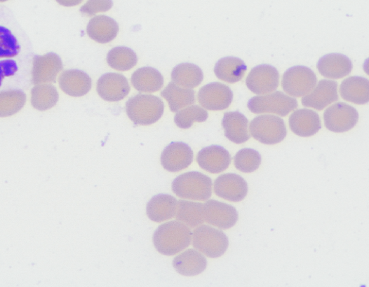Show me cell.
I'll use <instances>...</instances> for the list:
<instances>
[{
    "label": "cell",
    "mask_w": 369,
    "mask_h": 287,
    "mask_svg": "<svg viewBox=\"0 0 369 287\" xmlns=\"http://www.w3.org/2000/svg\"><path fill=\"white\" fill-rule=\"evenodd\" d=\"M279 74L271 64H262L253 69L246 79L248 89L256 94H267L275 91L279 86Z\"/></svg>",
    "instance_id": "8fae6325"
},
{
    "label": "cell",
    "mask_w": 369,
    "mask_h": 287,
    "mask_svg": "<svg viewBox=\"0 0 369 287\" xmlns=\"http://www.w3.org/2000/svg\"><path fill=\"white\" fill-rule=\"evenodd\" d=\"M340 94L348 102L358 105L366 104L369 100L368 80L361 76L349 77L342 81Z\"/></svg>",
    "instance_id": "d4e9b609"
},
{
    "label": "cell",
    "mask_w": 369,
    "mask_h": 287,
    "mask_svg": "<svg viewBox=\"0 0 369 287\" xmlns=\"http://www.w3.org/2000/svg\"><path fill=\"white\" fill-rule=\"evenodd\" d=\"M193 161V151L184 142H172L163 150L161 162L165 170L175 173L188 167Z\"/></svg>",
    "instance_id": "4fadbf2b"
},
{
    "label": "cell",
    "mask_w": 369,
    "mask_h": 287,
    "mask_svg": "<svg viewBox=\"0 0 369 287\" xmlns=\"http://www.w3.org/2000/svg\"><path fill=\"white\" fill-rule=\"evenodd\" d=\"M248 66L240 58L226 57L220 59L215 64L216 76L227 83H236L242 79Z\"/></svg>",
    "instance_id": "f546056e"
},
{
    "label": "cell",
    "mask_w": 369,
    "mask_h": 287,
    "mask_svg": "<svg viewBox=\"0 0 369 287\" xmlns=\"http://www.w3.org/2000/svg\"><path fill=\"white\" fill-rule=\"evenodd\" d=\"M338 83L335 80H321L314 90L302 98L305 107L323 110L339 99Z\"/></svg>",
    "instance_id": "e0dca14e"
},
{
    "label": "cell",
    "mask_w": 369,
    "mask_h": 287,
    "mask_svg": "<svg viewBox=\"0 0 369 287\" xmlns=\"http://www.w3.org/2000/svg\"><path fill=\"white\" fill-rule=\"evenodd\" d=\"M192 246L209 258L222 257L229 246L227 236L220 230L201 225L192 232Z\"/></svg>",
    "instance_id": "277c9868"
},
{
    "label": "cell",
    "mask_w": 369,
    "mask_h": 287,
    "mask_svg": "<svg viewBox=\"0 0 369 287\" xmlns=\"http://www.w3.org/2000/svg\"><path fill=\"white\" fill-rule=\"evenodd\" d=\"M297 106V100L282 92L254 97L248 104V108L254 113H269L281 116L287 115Z\"/></svg>",
    "instance_id": "8992f818"
},
{
    "label": "cell",
    "mask_w": 369,
    "mask_h": 287,
    "mask_svg": "<svg viewBox=\"0 0 369 287\" xmlns=\"http://www.w3.org/2000/svg\"><path fill=\"white\" fill-rule=\"evenodd\" d=\"M175 218L189 228H196L205 223L203 204L201 202L180 200Z\"/></svg>",
    "instance_id": "83f0119b"
},
{
    "label": "cell",
    "mask_w": 369,
    "mask_h": 287,
    "mask_svg": "<svg viewBox=\"0 0 369 287\" xmlns=\"http://www.w3.org/2000/svg\"><path fill=\"white\" fill-rule=\"evenodd\" d=\"M252 136L266 145L282 142L287 136L283 120L274 115H260L255 118L250 126Z\"/></svg>",
    "instance_id": "5b68a950"
},
{
    "label": "cell",
    "mask_w": 369,
    "mask_h": 287,
    "mask_svg": "<svg viewBox=\"0 0 369 287\" xmlns=\"http://www.w3.org/2000/svg\"><path fill=\"white\" fill-rule=\"evenodd\" d=\"M191 228L179 221L164 223L155 230L153 243L161 254L173 256L187 248L192 242Z\"/></svg>",
    "instance_id": "6da1fadb"
},
{
    "label": "cell",
    "mask_w": 369,
    "mask_h": 287,
    "mask_svg": "<svg viewBox=\"0 0 369 287\" xmlns=\"http://www.w3.org/2000/svg\"><path fill=\"white\" fill-rule=\"evenodd\" d=\"M21 46L8 28L0 26V58H11L19 55Z\"/></svg>",
    "instance_id": "d590c367"
},
{
    "label": "cell",
    "mask_w": 369,
    "mask_h": 287,
    "mask_svg": "<svg viewBox=\"0 0 369 287\" xmlns=\"http://www.w3.org/2000/svg\"><path fill=\"white\" fill-rule=\"evenodd\" d=\"M130 91L127 78L119 74H103L98 80L97 92L100 97L109 102H119Z\"/></svg>",
    "instance_id": "5bb4252c"
},
{
    "label": "cell",
    "mask_w": 369,
    "mask_h": 287,
    "mask_svg": "<svg viewBox=\"0 0 369 287\" xmlns=\"http://www.w3.org/2000/svg\"><path fill=\"white\" fill-rule=\"evenodd\" d=\"M197 162L203 170L216 174L223 172L230 166L232 156L223 146L212 145L199 152Z\"/></svg>",
    "instance_id": "2e32d148"
},
{
    "label": "cell",
    "mask_w": 369,
    "mask_h": 287,
    "mask_svg": "<svg viewBox=\"0 0 369 287\" xmlns=\"http://www.w3.org/2000/svg\"><path fill=\"white\" fill-rule=\"evenodd\" d=\"M59 93L51 84H39L32 90L31 103L39 111H46L56 106Z\"/></svg>",
    "instance_id": "4dcf8cb0"
},
{
    "label": "cell",
    "mask_w": 369,
    "mask_h": 287,
    "mask_svg": "<svg viewBox=\"0 0 369 287\" xmlns=\"http://www.w3.org/2000/svg\"><path fill=\"white\" fill-rule=\"evenodd\" d=\"M6 1H8V0H0V2L1 3L6 2Z\"/></svg>",
    "instance_id": "ab89813d"
},
{
    "label": "cell",
    "mask_w": 369,
    "mask_h": 287,
    "mask_svg": "<svg viewBox=\"0 0 369 287\" xmlns=\"http://www.w3.org/2000/svg\"><path fill=\"white\" fill-rule=\"evenodd\" d=\"M205 222L221 230L236 225L239 213L236 208L215 200H208L203 204Z\"/></svg>",
    "instance_id": "30bf717a"
},
{
    "label": "cell",
    "mask_w": 369,
    "mask_h": 287,
    "mask_svg": "<svg viewBox=\"0 0 369 287\" xmlns=\"http://www.w3.org/2000/svg\"><path fill=\"white\" fill-rule=\"evenodd\" d=\"M318 78L309 67L297 65L290 67L283 75L284 91L293 97H304L316 87Z\"/></svg>",
    "instance_id": "52a82bcc"
},
{
    "label": "cell",
    "mask_w": 369,
    "mask_h": 287,
    "mask_svg": "<svg viewBox=\"0 0 369 287\" xmlns=\"http://www.w3.org/2000/svg\"><path fill=\"white\" fill-rule=\"evenodd\" d=\"M208 117V113L205 109L199 106L192 105L177 112L174 122L181 129H189L196 122H206Z\"/></svg>",
    "instance_id": "836d02e7"
},
{
    "label": "cell",
    "mask_w": 369,
    "mask_h": 287,
    "mask_svg": "<svg viewBox=\"0 0 369 287\" xmlns=\"http://www.w3.org/2000/svg\"><path fill=\"white\" fill-rule=\"evenodd\" d=\"M61 6L65 7H73L79 5L83 0H56Z\"/></svg>",
    "instance_id": "f35d334b"
},
{
    "label": "cell",
    "mask_w": 369,
    "mask_h": 287,
    "mask_svg": "<svg viewBox=\"0 0 369 287\" xmlns=\"http://www.w3.org/2000/svg\"><path fill=\"white\" fill-rule=\"evenodd\" d=\"M261 162L262 158L259 152L250 148L241 149L234 158V164L237 170L246 174L257 171Z\"/></svg>",
    "instance_id": "e575fe53"
},
{
    "label": "cell",
    "mask_w": 369,
    "mask_h": 287,
    "mask_svg": "<svg viewBox=\"0 0 369 287\" xmlns=\"http://www.w3.org/2000/svg\"><path fill=\"white\" fill-rule=\"evenodd\" d=\"M107 62L115 70L128 71L136 65L137 57L133 49L126 46H117L108 53Z\"/></svg>",
    "instance_id": "1f68e13d"
},
{
    "label": "cell",
    "mask_w": 369,
    "mask_h": 287,
    "mask_svg": "<svg viewBox=\"0 0 369 287\" xmlns=\"http://www.w3.org/2000/svg\"><path fill=\"white\" fill-rule=\"evenodd\" d=\"M317 67L320 74L328 78L339 79L349 75L353 69V63L347 56L331 53L322 57Z\"/></svg>",
    "instance_id": "7402d4cb"
},
{
    "label": "cell",
    "mask_w": 369,
    "mask_h": 287,
    "mask_svg": "<svg viewBox=\"0 0 369 287\" xmlns=\"http://www.w3.org/2000/svg\"><path fill=\"white\" fill-rule=\"evenodd\" d=\"M173 266L178 274L195 276L202 274L207 267V260L199 251L190 248L175 257Z\"/></svg>",
    "instance_id": "44dd1931"
},
{
    "label": "cell",
    "mask_w": 369,
    "mask_h": 287,
    "mask_svg": "<svg viewBox=\"0 0 369 287\" xmlns=\"http://www.w3.org/2000/svg\"><path fill=\"white\" fill-rule=\"evenodd\" d=\"M358 112L349 105L339 103L327 108L324 113L326 128L333 132H345L353 129L358 122Z\"/></svg>",
    "instance_id": "ba28073f"
},
{
    "label": "cell",
    "mask_w": 369,
    "mask_h": 287,
    "mask_svg": "<svg viewBox=\"0 0 369 287\" xmlns=\"http://www.w3.org/2000/svg\"><path fill=\"white\" fill-rule=\"evenodd\" d=\"M164 108L160 97L142 94L130 97L126 105L130 120L139 125H150L159 121L163 115Z\"/></svg>",
    "instance_id": "7a4b0ae2"
},
{
    "label": "cell",
    "mask_w": 369,
    "mask_h": 287,
    "mask_svg": "<svg viewBox=\"0 0 369 287\" xmlns=\"http://www.w3.org/2000/svg\"><path fill=\"white\" fill-rule=\"evenodd\" d=\"M198 99L200 105L205 109L222 111L231 106L234 93L225 84L213 82L206 84L200 90Z\"/></svg>",
    "instance_id": "9c48e42d"
},
{
    "label": "cell",
    "mask_w": 369,
    "mask_h": 287,
    "mask_svg": "<svg viewBox=\"0 0 369 287\" xmlns=\"http://www.w3.org/2000/svg\"><path fill=\"white\" fill-rule=\"evenodd\" d=\"M26 100V94L22 90L0 92V117L11 116L19 112Z\"/></svg>",
    "instance_id": "d6a6232c"
},
{
    "label": "cell",
    "mask_w": 369,
    "mask_h": 287,
    "mask_svg": "<svg viewBox=\"0 0 369 287\" xmlns=\"http://www.w3.org/2000/svg\"><path fill=\"white\" fill-rule=\"evenodd\" d=\"M62 90L69 96L81 97L92 88V79L83 71L72 69L64 71L60 76Z\"/></svg>",
    "instance_id": "603a6c76"
},
{
    "label": "cell",
    "mask_w": 369,
    "mask_h": 287,
    "mask_svg": "<svg viewBox=\"0 0 369 287\" xmlns=\"http://www.w3.org/2000/svg\"><path fill=\"white\" fill-rule=\"evenodd\" d=\"M177 200L168 194L153 196L147 205V214L150 220L163 223L175 217L177 209Z\"/></svg>",
    "instance_id": "ffe728a7"
},
{
    "label": "cell",
    "mask_w": 369,
    "mask_h": 287,
    "mask_svg": "<svg viewBox=\"0 0 369 287\" xmlns=\"http://www.w3.org/2000/svg\"><path fill=\"white\" fill-rule=\"evenodd\" d=\"M161 94L168 101L170 111L174 113L196 102L194 90L182 88L173 81L168 83Z\"/></svg>",
    "instance_id": "f1b7e54d"
},
{
    "label": "cell",
    "mask_w": 369,
    "mask_h": 287,
    "mask_svg": "<svg viewBox=\"0 0 369 287\" xmlns=\"http://www.w3.org/2000/svg\"><path fill=\"white\" fill-rule=\"evenodd\" d=\"M119 27L118 23L111 17L104 15H96L87 25L88 36L99 43H108L117 36Z\"/></svg>",
    "instance_id": "cb8c5ba5"
},
{
    "label": "cell",
    "mask_w": 369,
    "mask_h": 287,
    "mask_svg": "<svg viewBox=\"0 0 369 287\" xmlns=\"http://www.w3.org/2000/svg\"><path fill=\"white\" fill-rule=\"evenodd\" d=\"M17 71L18 66L14 60L0 61V87H1L5 78L13 76Z\"/></svg>",
    "instance_id": "74e56055"
},
{
    "label": "cell",
    "mask_w": 369,
    "mask_h": 287,
    "mask_svg": "<svg viewBox=\"0 0 369 287\" xmlns=\"http://www.w3.org/2000/svg\"><path fill=\"white\" fill-rule=\"evenodd\" d=\"M172 190L183 199L208 200L213 195V180L200 172H187L173 181Z\"/></svg>",
    "instance_id": "3957f363"
},
{
    "label": "cell",
    "mask_w": 369,
    "mask_h": 287,
    "mask_svg": "<svg viewBox=\"0 0 369 287\" xmlns=\"http://www.w3.org/2000/svg\"><path fill=\"white\" fill-rule=\"evenodd\" d=\"M131 82L137 91L152 93L161 90L164 84V78L154 67L144 66L133 73Z\"/></svg>",
    "instance_id": "484cf974"
},
{
    "label": "cell",
    "mask_w": 369,
    "mask_h": 287,
    "mask_svg": "<svg viewBox=\"0 0 369 287\" xmlns=\"http://www.w3.org/2000/svg\"><path fill=\"white\" fill-rule=\"evenodd\" d=\"M113 5V0H88L80 8V12L83 15L92 16L98 13L109 10Z\"/></svg>",
    "instance_id": "8d00e7d4"
},
{
    "label": "cell",
    "mask_w": 369,
    "mask_h": 287,
    "mask_svg": "<svg viewBox=\"0 0 369 287\" xmlns=\"http://www.w3.org/2000/svg\"><path fill=\"white\" fill-rule=\"evenodd\" d=\"M289 125L293 133L301 137H310L321 129L319 115L309 109H300L290 116Z\"/></svg>",
    "instance_id": "d6986e66"
},
{
    "label": "cell",
    "mask_w": 369,
    "mask_h": 287,
    "mask_svg": "<svg viewBox=\"0 0 369 287\" xmlns=\"http://www.w3.org/2000/svg\"><path fill=\"white\" fill-rule=\"evenodd\" d=\"M222 125L225 137L234 144H241L250 139L248 118L239 111L225 113Z\"/></svg>",
    "instance_id": "ac0fdd59"
},
{
    "label": "cell",
    "mask_w": 369,
    "mask_h": 287,
    "mask_svg": "<svg viewBox=\"0 0 369 287\" xmlns=\"http://www.w3.org/2000/svg\"><path fill=\"white\" fill-rule=\"evenodd\" d=\"M215 194L231 202L242 201L248 193V184L243 178L236 174L220 176L214 183Z\"/></svg>",
    "instance_id": "9a60e30c"
},
{
    "label": "cell",
    "mask_w": 369,
    "mask_h": 287,
    "mask_svg": "<svg viewBox=\"0 0 369 287\" xmlns=\"http://www.w3.org/2000/svg\"><path fill=\"white\" fill-rule=\"evenodd\" d=\"M173 82L187 89H193L200 85L203 80V73L195 64L184 62L175 66L171 73Z\"/></svg>",
    "instance_id": "4316f807"
},
{
    "label": "cell",
    "mask_w": 369,
    "mask_h": 287,
    "mask_svg": "<svg viewBox=\"0 0 369 287\" xmlns=\"http://www.w3.org/2000/svg\"><path fill=\"white\" fill-rule=\"evenodd\" d=\"M62 69V61L57 54L50 52L44 56L35 55L32 71V83L39 85L55 82L58 75Z\"/></svg>",
    "instance_id": "7c38bea8"
}]
</instances>
